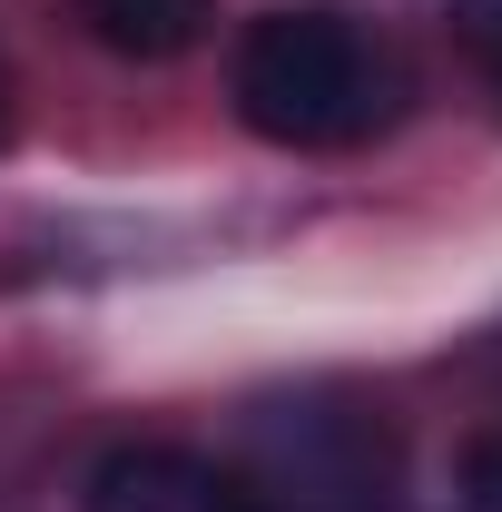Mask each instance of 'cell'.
<instances>
[{"instance_id":"obj_1","label":"cell","mask_w":502,"mask_h":512,"mask_svg":"<svg viewBox=\"0 0 502 512\" xmlns=\"http://www.w3.org/2000/svg\"><path fill=\"white\" fill-rule=\"evenodd\" d=\"M227 99L266 148H365L404 119V60L355 10H266L227 60Z\"/></svg>"},{"instance_id":"obj_2","label":"cell","mask_w":502,"mask_h":512,"mask_svg":"<svg viewBox=\"0 0 502 512\" xmlns=\"http://www.w3.org/2000/svg\"><path fill=\"white\" fill-rule=\"evenodd\" d=\"M247 493L266 512H404V444L375 394L296 384L247 404Z\"/></svg>"},{"instance_id":"obj_3","label":"cell","mask_w":502,"mask_h":512,"mask_svg":"<svg viewBox=\"0 0 502 512\" xmlns=\"http://www.w3.org/2000/svg\"><path fill=\"white\" fill-rule=\"evenodd\" d=\"M79 512H266L247 493V473H217L207 453H178V444H119L99 453Z\"/></svg>"},{"instance_id":"obj_4","label":"cell","mask_w":502,"mask_h":512,"mask_svg":"<svg viewBox=\"0 0 502 512\" xmlns=\"http://www.w3.org/2000/svg\"><path fill=\"white\" fill-rule=\"evenodd\" d=\"M79 10V30L99 40V50H119V60H188L197 40H207V20H217V0H69Z\"/></svg>"},{"instance_id":"obj_5","label":"cell","mask_w":502,"mask_h":512,"mask_svg":"<svg viewBox=\"0 0 502 512\" xmlns=\"http://www.w3.org/2000/svg\"><path fill=\"white\" fill-rule=\"evenodd\" d=\"M453 40H463V60L502 89V0H453Z\"/></svg>"},{"instance_id":"obj_6","label":"cell","mask_w":502,"mask_h":512,"mask_svg":"<svg viewBox=\"0 0 502 512\" xmlns=\"http://www.w3.org/2000/svg\"><path fill=\"white\" fill-rule=\"evenodd\" d=\"M463 512H502V434L463 453Z\"/></svg>"},{"instance_id":"obj_7","label":"cell","mask_w":502,"mask_h":512,"mask_svg":"<svg viewBox=\"0 0 502 512\" xmlns=\"http://www.w3.org/2000/svg\"><path fill=\"white\" fill-rule=\"evenodd\" d=\"M0 138H10V79H0Z\"/></svg>"}]
</instances>
